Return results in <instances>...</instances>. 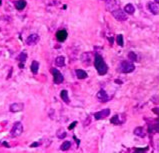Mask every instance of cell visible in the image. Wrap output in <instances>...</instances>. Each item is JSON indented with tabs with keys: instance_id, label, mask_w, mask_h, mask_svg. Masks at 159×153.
Segmentation results:
<instances>
[{
	"instance_id": "obj_35",
	"label": "cell",
	"mask_w": 159,
	"mask_h": 153,
	"mask_svg": "<svg viewBox=\"0 0 159 153\" xmlns=\"http://www.w3.org/2000/svg\"><path fill=\"white\" fill-rule=\"evenodd\" d=\"M0 5H1V0H0Z\"/></svg>"
},
{
	"instance_id": "obj_32",
	"label": "cell",
	"mask_w": 159,
	"mask_h": 153,
	"mask_svg": "<svg viewBox=\"0 0 159 153\" xmlns=\"http://www.w3.org/2000/svg\"><path fill=\"white\" fill-rule=\"evenodd\" d=\"M153 111H154L155 113H157V115L159 116V109H153Z\"/></svg>"
},
{
	"instance_id": "obj_18",
	"label": "cell",
	"mask_w": 159,
	"mask_h": 153,
	"mask_svg": "<svg viewBox=\"0 0 159 153\" xmlns=\"http://www.w3.org/2000/svg\"><path fill=\"white\" fill-rule=\"evenodd\" d=\"M60 97L65 103H69V96H68V91L67 90H62L60 93Z\"/></svg>"
},
{
	"instance_id": "obj_27",
	"label": "cell",
	"mask_w": 159,
	"mask_h": 153,
	"mask_svg": "<svg viewBox=\"0 0 159 153\" xmlns=\"http://www.w3.org/2000/svg\"><path fill=\"white\" fill-rule=\"evenodd\" d=\"M147 150H148V147H146V148H137V149H135V151L143 152V151H147Z\"/></svg>"
},
{
	"instance_id": "obj_9",
	"label": "cell",
	"mask_w": 159,
	"mask_h": 153,
	"mask_svg": "<svg viewBox=\"0 0 159 153\" xmlns=\"http://www.w3.org/2000/svg\"><path fill=\"white\" fill-rule=\"evenodd\" d=\"M24 109V104L22 102H18V103H12L9 106V110L11 112H20Z\"/></svg>"
},
{
	"instance_id": "obj_24",
	"label": "cell",
	"mask_w": 159,
	"mask_h": 153,
	"mask_svg": "<svg viewBox=\"0 0 159 153\" xmlns=\"http://www.w3.org/2000/svg\"><path fill=\"white\" fill-rule=\"evenodd\" d=\"M128 58L130 61H137L138 60V57L137 55L135 54V52L134 51H130V52L128 53Z\"/></svg>"
},
{
	"instance_id": "obj_7",
	"label": "cell",
	"mask_w": 159,
	"mask_h": 153,
	"mask_svg": "<svg viewBox=\"0 0 159 153\" xmlns=\"http://www.w3.org/2000/svg\"><path fill=\"white\" fill-rule=\"evenodd\" d=\"M40 40V37H39L38 34H31V35H29L27 38H26V44L31 46V45H35L36 43H38V41Z\"/></svg>"
},
{
	"instance_id": "obj_25",
	"label": "cell",
	"mask_w": 159,
	"mask_h": 153,
	"mask_svg": "<svg viewBox=\"0 0 159 153\" xmlns=\"http://www.w3.org/2000/svg\"><path fill=\"white\" fill-rule=\"evenodd\" d=\"M66 135H67V133H66L63 129H60L59 131H57V137L59 138V139H63V138H65Z\"/></svg>"
},
{
	"instance_id": "obj_16",
	"label": "cell",
	"mask_w": 159,
	"mask_h": 153,
	"mask_svg": "<svg viewBox=\"0 0 159 153\" xmlns=\"http://www.w3.org/2000/svg\"><path fill=\"white\" fill-rule=\"evenodd\" d=\"M30 69L33 74H37L38 69H39V63L36 61V60H34V61H32V63H31Z\"/></svg>"
},
{
	"instance_id": "obj_12",
	"label": "cell",
	"mask_w": 159,
	"mask_h": 153,
	"mask_svg": "<svg viewBox=\"0 0 159 153\" xmlns=\"http://www.w3.org/2000/svg\"><path fill=\"white\" fill-rule=\"evenodd\" d=\"M147 7H148L149 11H150L152 14H154V15H157V14H159V8H158V6L156 5V3H153V2H149Z\"/></svg>"
},
{
	"instance_id": "obj_20",
	"label": "cell",
	"mask_w": 159,
	"mask_h": 153,
	"mask_svg": "<svg viewBox=\"0 0 159 153\" xmlns=\"http://www.w3.org/2000/svg\"><path fill=\"white\" fill-rule=\"evenodd\" d=\"M134 134L140 136V137H144V136H145V131H144L142 127H137L134 129Z\"/></svg>"
},
{
	"instance_id": "obj_15",
	"label": "cell",
	"mask_w": 159,
	"mask_h": 153,
	"mask_svg": "<svg viewBox=\"0 0 159 153\" xmlns=\"http://www.w3.org/2000/svg\"><path fill=\"white\" fill-rule=\"evenodd\" d=\"M55 64L58 67H63L65 65V57L64 56H57L55 59Z\"/></svg>"
},
{
	"instance_id": "obj_6",
	"label": "cell",
	"mask_w": 159,
	"mask_h": 153,
	"mask_svg": "<svg viewBox=\"0 0 159 153\" xmlns=\"http://www.w3.org/2000/svg\"><path fill=\"white\" fill-rule=\"evenodd\" d=\"M110 115V109L106 108V109H103V110L101 111H98V112H96L94 114V117L96 120H102V119L108 117Z\"/></svg>"
},
{
	"instance_id": "obj_34",
	"label": "cell",
	"mask_w": 159,
	"mask_h": 153,
	"mask_svg": "<svg viewBox=\"0 0 159 153\" xmlns=\"http://www.w3.org/2000/svg\"><path fill=\"white\" fill-rule=\"evenodd\" d=\"M154 1H155L156 3H158V4H159V0H154Z\"/></svg>"
},
{
	"instance_id": "obj_11",
	"label": "cell",
	"mask_w": 159,
	"mask_h": 153,
	"mask_svg": "<svg viewBox=\"0 0 159 153\" xmlns=\"http://www.w3.org/2000/svg\"><path fill=\"white\" fill-rule=\"evenodd\" d=\"M67 31L66 30H59L56 32V38H57V40L59 41V42H63V41H65L67 39Z\"/></svg>"
},
{
	"instance_id": "obj_28",
	"label": "cell",
	"mask_w": 159,
	"mask_h": 153,
	"mask_svg": "<svg viewBox=\"0 0 159 153\" xmlns=\"http://www.w3.org/2000/svg\"><path fill=\"white\" fill-rule=\"evenodd\" d=\"M76 124H77V121H74V122H73L72 124H70V125H69V127H68V129H69V130L73 129V128H74L75 126H76Z\"/></svg>"
},
{
	"instance_id": "obj_5",
	"label": "cell",
	"mask_w": 159,
	"mask_h": 153,
	"mask_svg": "<svg viewBox=\"0 0 159 153\" xmlns=\"http://www.w3.org/2000/svg\"><path fill=\"white\" fill-rule=\"evenodd\" d=\"M112 15L117 21H126L127 20V13L125 11L121 10V9H116V10L112 11Z\"/></svg>"
},
{
	"instance_id": "obj_1",
	"label": "cell",
	"mask_w": 159,
	"mask_h": 153,
	"mask_svg": "<svg viewBox=\"0 0 159 153\" xmlns=\"http://www.w3.org/2000/svg\"><path fill=\"white\" fill-rule=\"evenodd\" d=\"M94 65L95 68H96L97 72H98L99 75H105L108 71V67H107V64L105 63L103 57L99 54L95 55V59H94Z\"/></svg>"
},
{
	"instance_id": "obj_17",
	"label": "cell",
	"mask_w": 159,
	"mask_h": 153,
	"mask_svg": "<svg viewBox=\"0 0 159 153\" xmlns=\"http://www.w3.org/2000/svg\"><path fill=\"white\" fill-rule=\"evenodd\" d=\"M124 11L126 12L127 14H129V15H132V14L134 13V11H135V8H134V6L132 5V4H127L124 7Z\"/></svg>"
},
{
	"instance_id": "obj_21",
	"label": "cell",
	"mask_w": 159,
	"mask_h": 153,
	"mask_svg": "<svg viewBox=\"0 0 159 153\" xmlns=\"http://www.w3.org/2000/svg\"><path fill=\"white\" fill-rule=\"evenodd\" d=\"M26 59H27V54H26L25 51H22L20 54L18 55V57H17V60H18V61H20V62H22V63L25 62Z\"/></svg>"
},
{
	"instance_id": "obj_13",
	"label": "cell",
	"mask_w": 159,
	"mask_h": 153,
	"mask_svg": "<svg viewBox=\"0 0 159 153\" xmlns=\"http://www.w3.org/2000/svg\"><path fill=\"white\" fill-rule=\"evenodd\" d=\"M26 4H27V2L25 0H17V1L14 2V6H15L17 10H23L26 7Z\"/></svg>"
},
{
	"instance_id": "obj_31",
	"label": "cell",
	"mask_w": 159,
	"mask_h": 153,
	"mask_svg": "<svg viewBox=\"0 0 159 153\" xmlns=\"http://www.w3.org/2000/svg\"><path fill=\"white\" fill-rule=\"evenodd\" d=\"M73 138H74V139H75V141L77 142V145H79V140L77 139V137H76V136H73Z\"/></svg>"
},
{
	"instance_id": "obj_4",
	"label": "cell",
	"mask_w": 159,
	"mask_h": 153,
	"mask_svg": "<svg viewBox=\"0 0 159 153\" xmlns=\"http://www.w3.org/2000/svg\"><path fill=\"white\" fill-rule=\"evenodd\" d=\"M51 73L53 75V81H54L55 84H61L63 81H64V77L61 74V72L56 68H52L51 69Z\"/></svg>"
},
{
	"instance_id": "obj_8",
	"label": "cell",
	"mask_w": 159,
	"mask_h": 153,
	"mask_svg": "<svg viewBox=\"0 0 159 153\" xmlns=\"http://www.w3.org/2000/svg\"><path fill=\"white\" fill-rule=\"evenodd\" d=\"M119 8V3L117 0H106V9L108 11H114Z\"/></svg>"
},
{
	"instance_id": "obj_33",
	"label": "cell",
	"mask_w": 159,
	"mask_h": 153,
	"mask_svg": "<svg viewBox=\"0 0 159 153\" xmlns=\"http://www.w3.org/2000/svg\"><path fill=\"white\" fill-rule=\"evenodd\" d=\"M19 67H20V68H24V65H23V63H20V64H19Z\"/></svg>"
},
{
	"instance_id": "obj_29",
	"label": "cell",
	"mask_w": 159,
	"mask_h": 153,
	"mask_svg": "<svg viewBox=\"0 0 159 153\" xmlns=\"http://www.w3.org/2000/svg\"><path fill=\"white\" fill-rule=\"evenodd\" d=\"M39 145H40V143H39V142H33L32 144L30 145V147H32V148H35V147H38Z\"/></svg>"
},
{
	"instance_id": "obj_22",
	"label": "cell",
	"mask_w": 159,
	"mask_h": 153,
	"mask_svg": "<svg viewBox=\"0 0 159 153\" xmlns=\"http://www.w3.org/2000/svg\"><path fill=\"white\" fill-rule=\"evenodd\" d=\"M148 130L150 132H159V123H154L152 125H149Z\"/></svg>"
},
{
	"instance_id": "obj_26",
	"label": "cell",
	"mask_w": 159,
	"mask_h": 153,
	"mask_svg": "<svg viewBox=\"0 0 159 153\" xmlns=\"http://www.w3.org/2000/svg\"><path fill=\"white\" fill-rule=\"evenodd\" d=\"M116 41H117V43H118L119 46H123L124 45L123 35H121V34H118V35H117V38H116Z\"/></svg>"
},
{
	"instance_id": "obj_30",
	"label": "cell",
	"mask_w": 159,
	"mask_h": 153,
	"mask_svg": "<svg viewBox=\"0 0 159 153\" xmlns=\"http://www.w3.org/2000/svg\"><path fill=\"white\" fill-rule=\"evenodd\" d=\"M2 144H3V146H5V147H7V148L10 147V146H9V144H8V143H7L6 141H4L3 143H2Z\"/></svg>"
},
{
	"instance_id": "obj_23",
	"label": "cell",
	"mask_w": 159,
	"mask_h": 153,
	"mask_svg": "<svg viewBox=\"0 0 159 153\" xmlns=\"http://www.w3.org/2000/svg\"><path fill=\"white\" fill-rule=\"evenodd\" d=\"M70 147H71V143H70L69 141H65V142H63L62 144H61L60 149L62 150V151H66V150H68Z\"/></svg>"
},
{
	"instance_id": "obj_19",
	"label": "cell",
	"mask_w": 159,
	"mask_h": 153,
	"mask_svg": "<svg viewBox=\"0 0 159 153\" xmlns=\"http://www.w3.org/2000/svg\"><path fill=\"white\" fill-rule=\"evenodd\" d=\"M110 123H112V124H114V125L122 124V121L119 120V114H116V115H114L113 117L110 119Z\"/></svg>"
},
{
	"instance_id": "obj_3",
	"label": "cell",
	"mask_w": 159,
	"mask_h": 153,
	"mask_svg": "<svg viewBox=\"0 0 159 153\" xmlns=\"http://www.w3.org/2000/svg\"><path fill=\"white\" fill-rule=\"evenodd\" d=\"M22 132H23V125H22L21 122L17 121V122L14 123L13 126H12L10 135L12 137H18L19 135L22 134Z\"/></svg>"
},
{
	"instance_id": "obj_14",
	"label": "cell",
	"mask_w": 159,
	"mask_h": 153,
	"mask_svg": "<svg viewBox=\"0 0 159 153\" xmlns=\"http://www.w3.org/2000/svg\"><path fill=\"white\" fill-rule=\"evenodd\" d=\"M75 73H76V76L78 79H85V78H87V76H88L87 72L82 69H76L75 70Z\"/></svg>"
},
{
	"instance_id": "obj_10",
	"label": "cell",
	"mask_w": 159,
	"mask_h": 153,
	"mask_svg": "<svg viewBox=\"0 0 159 153\" xmlns=\"http://www.w3.org/2000/svg\"><path fill=\"white\" fill-rule=\"evenodd\" d=\"M96 97L100 102H107L109 100V96L107 95L106 91H105L104 89H101V90H99L97 92Z\"/></svg>"
},
{
	"instance_id": "obj_2",
	"label": "cell",
	"mask_w": 159,
	"mask_h": 153,
	"mask_svg": "<svg viewBox=\"0 0 159 153\" xmlns=\"http://www.w3.org/2000/svg\"><path fill=\"white\" fill-rule=\"evenodd\" d=\"M134 69H135V66L130 60L129 61H127V60L122 61L120 63V66H119V71L122 73H130V72L134 71Z\"/></svg>"
}]
</instances>
